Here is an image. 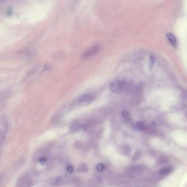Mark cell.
<instances>
[{
	"instance_id": "6da1fadb",
	"label": "cell",
	"mask_w": 187,
	"mask_h": 187,
	"mask_svg": "<svg viewBox=\"0 0 187 187\" xmlns=\"http://www.w3.org/2000/svg\"><path fill=\"white\" fill-rule=\"evenodd\" d=\"M125 83L122 81H114L108 85V88L111 92L119 93L125 87Z\"/></svg>"
},
{
	"instance_id": "7a4b0ae2",
	"label": "cell",
	"mask_w": 187,
	"mask_h": 187,
	"mask_svg": "<svg viewBox=\"0 0 187 187\" xmlns=\"http://www.w3.org/2000/svg\"><path fill=\"white\" fill-rule=\"evenodd\" d=\"M16 186L17 187H30L32 185V182L29 175H24L18 179Z\"/></svg>"
},
{
	"instance_id": "3957f363",
	"label": "cell",
	"mask_w": 187,
	"mask_h": 187,
	"mask_svg": "<svg viewBox=\"0 0 187 187\" xmlns=\"http://www.w3.org/2000/svg\"><path fill=\"white\" fill-rule=\"evenodd\" d=\"M99 50L100 47L99 46H94L83 53V57L84 58H88L90 56H93L95 54L97 53Z\"/></svg>"
},
{
	"instance_id": "277c9868",
	"label": "cell",
	"mask_w": 187,
	"mask_h": 187,
	"mask_svg": "<svg viewBox=\"0 0 187 187\" xmlns=\"http://www.w3.org/2000/svg\"><path fill=\"white\" fill-rule=\"evenodd\" d=\"M62 178L60 176H54L50 178H48L47 181V182L50 185H56L60 183L62 181Z\"/></svg>"
},
{
	"instance_id": "5b68a950",
	"label": "cell",
	"mask_w": 187,
	"mask_h": 187,
	"mask_svg": "<svg viewBox=\"0 0 187 187\" xmlns=\"http://www.w3.org/2000/svg\"><path fill=\"white\" fill-rule=\"evenodd\" d=\"M46 149L44 148L39 149L37 152H36L33 155V160L34 161H38L40 157L44 156V155L46 153Z\"/></svg>"
},
{
	"instance_id": "8992f818",
	"label": "cell",
	"mask_w": 187,
	"mask_h": 187,
	"mask_svg": "<svg viewBox=\"0 0 187 187\" xmlns=\"http://www.w3.org/2000/svg\"><path fill=\"white\" fill-rule=\"evenodd\" d=\"M166 37L172 46L173 47H176L177 45V42L175 36L173 35L172 33H169L166 34Z\"/></svg>"
},
{
	"instance_id": "52a82bcc",
	"label": "cell",
	"mask_w": 187,
	"mask_h": 187,
	"mask_svg": "<svg viewBox=\"0 0 187 187\" xmlns=\"http://www.w3.org/2000/svg\"><path fill=\"white\" fill-rule=\"evenodd\" d=\"M91 99H92V95L89 94H85L81 95L80 97L78 98L77 102L79 103H82L85 102L89 101Z\"/></svg>"
},
{
	"instance_id": "ba28073f",
	"label": "cell",
	"mask_w": 187,
	"mask_h": 187,
	"mask_svg": "<svg viewBox=\"0 0 187 187\" xmlns=\"http://www.w3.org/2000/svg\"><path fill=\"white\" fill-rule=\"evenodd\" d=\"M173 171V168L171 167H165L160 169L159 173L162 175H167Z\"/></svg>"
},
{
	"instance_id": "9c48e42d",
	"label": "cell",
	"mask_w": 187,
	"mask_h": 187,
	"mask_svg": "<svg viewBox=\"0 0 187 187\" xmlns=\"http://www.w3.org/2000/svg\"><path fill=\"white\" fill-rule=\"evenodd\" d=\"M155 61H156V58L154 55L151 54L150 56V58H149V69L150 70H152L154 68Z\"/></svg>"
},
{
	"instance_id": "30bf717a",
	"label": "cell",
	"mask_w": 187,
	"mask_h": 187,
	"mask_svg": "<svg viewBox=\"0 0 187 187\" xmlns=\"http://www.w3.org/2000/svg\"><path fill=\"white\" fill-rule=\"evenodd\" d=\"M87 169H88V168H87L86 165L82 164V165H80V166L79 167L78 171L79 172H86Z\"/></svg>"
},
{
	"instance_id": "8fae6325",
	"label": "cell",
	"mask_w": 187,
	"mask_h": 187,
	"mask_svg": "<svg viewBox=\"0 0 187 187\" xmlns=\"http://www.w3.org/2000/svg\"><path fill=\"white\" fill-rule=\"evenodd\" d=\"M96 169H97V171H99V172H102L105 169V165H104V164L99 163L96 167Z\"/></svg>"
},
{
	"instance_id": "7c38bea8",
	"label": "cell",
	"mask_w": 187,
	"mask_h": 187,
	"mask_svg": "<svg viewBox=\"0 0 187 187\" xmlns=\"http://www.w3.org/2000/svg\"><path fill=\"white\" fill-rule=\"evenodd\" d=\"M135 127L138 130H142L144 127V124L142 122L138 121L135 125Z\"/></svg>"
},
{
	"instance_id": "4fadbf2b",
	"label": "cell",
	"mask_w": 187,
	"mask_h": 187,
	"mask_svg": "<svg viewBox=\"0 0 187 187\" xmlns=\"http://www.w3.org/2000/svg\"><path fill=\"white\" fill-rule=\"evenodd\" d=\"M47 160V158L45 157V156H42V157H40V159H39L38 161H39V163H41V165H44L46 163V161Z\"/></svg>"
},
{
	"instance_id": "5bb4252c",
	"label": "cell",
	"mask_w": 187,
	"mask_h": 187,
	"mask_svg": "<svg viewBox=\"0 0 187 187\" xmlns=\"http://www.w3.org/2000/svg\"><path fill=\"white\" fill-rule=\"evenodd\" d=\"M66 171H67L68 173L71 174L74 171V167L71 165H68V166L66 167Z\"/></svg>"
},
{
	"instance_id": "9a60e30c",
	"label": "cell",
	"mask_w": 187,
	"mask_h": 187,
	"mask_svg": "<svg viewBox=\"0 0 187 187\" xmlns=\"http://www.w3.org/2000/svg\"><path fill=\"white\" fill-rule=\"evenodd\" d=\"M122 116H124L125 118H128V116H129L128 113L127 111H126V110L123 111H122Z\"/></svg>"
},
{
	"instance_id": "2e32d148",
	"label": "cell",
	"mask_w": 187,
	"mask_h": 187,
	"mask_svg": "<svg viewBox=\"0 0 187 187\" xmlns=\"http://www.w3.org/2000/svg\"><path fill=\"white\" fill-rule=\"evenodd\" d=\"M51 66H49V65H48V66H45V70H51Z\"/></svg>"
},
{
	"instance_id": "e0dca14e",
	"label": "cell",
	"mask_w": 187,
	"mask_h": 187,
	"mask_svg": "<svg viewBox=\"0 0 187 187\" xmlns=\"http://www.w3.org/2000/svg\"><path fill=\"white\" fill-rule=\"evenodd\" d=\"M2 179H3V175H1V174H0V183L1 182V181H2Z\"/></svg>"
}]
</instances>
